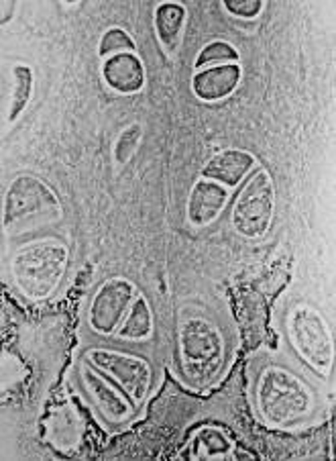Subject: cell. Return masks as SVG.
Instances as JSON below:
<instances>
[{
	"mask_svg": "<svg viewBox=\"0 0 336 461\" xmlns=\"http://www.w3.org/2000/svg\"><path fill=\"white\" fill-rule=\"evenodd\" d=\"M70 251L57 240H40L27 243L11 259V276L22 296L29 301L49 298L64 278Z\"/></svg>",
	"mask_w": 336,
	"mask_h": 461,
	"instance_id": "cell-1",
	"label": "cell"
},
{
	"mask_svg": "<svg viewBox=\"0 0 336 461\" xmlns=\"http://www.w3.org/2000/svg\"><path fill=\"white\" fill-rule=\"evenodd\" d=\"M59 217V198L41 178L22 174L9 184L3 206V227L6 233H27V230L56 222Z\"/></svg>",
	"mask_w": 336,
	"mask_h": 461,
	"instance_id": "cell-2",
	"label": "cell"
},
{
	"mask_svg": "<svg viewBox=\"0 0 336 461\" xmlns=\"http://www.w3.org/2000/svg\"><path fill=\"white\" fill-rule=\"evenodd\" d=\"M255 402L261 419L270 427H286L312 411V394L292 372L267 367L257 382Z\"/></svg>",
	"mask_w": 336,
	"mask_h": 461,
	"instance_id": "cell-3",
	"label": "cell"
},
{
	"mask_svg": "<svg viewBox=\"0 0 336 461\" xmlns=\"http://www.w3.org/2000/svg\"><path fill=\"white\" fill-rule=\"evenodd\" d=\"M183 372L198 388L217 380L225 361V339L218 327L204 317H190L180 327Z\"/></svg>",
	"mask_w": 336,
	"mask_h": 461,
	"instance_id": "cell-4",
	"label": "cell"
},
{
	"mask_svg": "<svg viewBox=\"0 0 336 461\" xmlns=\"http://www.w3.org/2000/svg\"><path fill=\"white\" fill-rule=\"evenodd\" d=\"M275 211V186L271 176L263 167L255 170L236 196L231 225L236 235L244 240H259L267 233Z\"/></svg>",
	"mask_w": 336,
	"mask_h": 461,
	"instance_id": "cell-5",
	"label": "cell"
},
{
	"mask_svg": "<svg viewBox=\"0 0 336 461\" xmlns=\"http://www.w3.org/2000/svg\"><path fill=\"white\" fill-rule=\"evenodd\" d=\"M287 333L296 351L320 372H328L334 361V341L326 321L312 306H297L287 317Z\"/></svg>",
	"mask_w": 336,
	"mask_h": 461,
	"instance_id": "cell-6",
	"label": "cell"
},
{
	"mask_svg": "<svg viewBox=\"0 0 336 461\" xmlns=\"http://www.w3.org/2000/svg\"><path fill=\"white\" fill-rule=\"evenodd\" d=\"M86 361L98 372L109 375V380L119 390L125 392L135 409H139L145 402L151 390L153 372L143 357L112 349H88Z\"/></svg>",
	"mask_w": 336,
	"mask_h": 461,
	"instance_id": "cell-7",
	"label": "cell"
},
{
	"mask_svg": "<svg viewBox=\"0 0 336 461\" xmlns=\"http://www.w3.org/2000/svg\"><path fill=\"white\" fill-rule=\"evenodd\" d=\"M135 284L127 278H111L106 280L92 298L88 321L94 333L109 337L119 331L122 319L127 317L133 301L137 298Z\"/></svg>",
	"mask_w": 336,
	"mask_h": 461,
	"instance_id": "cell-8",
	"label": "cell"
},
{
	"mask_svg": "<svg viewBox=\"0 0 336 461\" xmlns=\"http://www.w3.org/2000/svg\"><path fill=\"white\" fill-rule=\"evenodd\" d=\"M84 390L88 392L90 401L94 402L98 411L104 414V419L122 425L133 417V402L127 396H120L119 388L112 386L111 380H104V374L92 367L88 361L80 367Z\"/></svg>",
	"mask_w": 336,
	"mask_h": 461,
	"instance_id": "cell-9",
	"label": "cell"
},
{
	"mask_svg": "<svg viewBox=\"0 0 336 461\" xmlns=\"http://www.w3.org/2000/svg\"><path fill=\"white\" fill-rule=\"evenodd\" d=\"M243 80V68L239 64H223L204 68L192 76V92L198 101L202 103H218L225 101L234 90L239 88Z\"/></svg>",
	"mask_w": 336,
	"mask_h": 461,
	"instance_id": "cell-10",
	"label": "cell"
},
{
	"mask_svg": "<svg viewBox=\"0 0 336 461\" xmlns=\"http://www.w3.org/2000/svg\"><path fill=\"white\" fill-rule=\"evenodd\" d=\"M228 203V188L223 184L200 178L190 190L186 214L190 225L206 227L218 219V214Z\"/></svg>",
	"mask_w": 336,
	"mask_h": 461,
	"instance_id": "cell-11",
	"label": "cell"
},
{
	"mask_svg": "<svg viewBox=\"0 0 336 461\" xmlns=\"http://www.w3.org/2000/svg\"><path fill=\"white\" fill-rule=\"evenodd\" d=\"M102 80L117 95H137L145 86L147 74L137 53L125 51L102 61Z\"/></svg>",
	"mask_w": 336,
	"mask_h": 461,
	"instance_id": "cell-12",
	"label": "cell"
},
{
	"mask_svg": "<svg viewBox=\"0 0 336 461\" xmlns=\"http://www.w3.org/2000/svg\"><path fill=\"white\" fill-rule=\"evenodd\" d=\"M255 164L257 159L249 151L226 148L206 161L202 178L223 184L225 188H234L247 178V174L253 170Z\"/></svg>",
	"mask_w": 336,
	"mask_h": 461,
	"instance_id": "cell-13",
	"label": "cell"
},
{
	"mask_svg": "<svg viewBox=\"0 0 336 461\" xmlns=\"http://www.w3.org/2000/svg\"><path fill=\"white\" fill-rule=\"evenodd\" d=\"M186 19L188 11L180 3H162L155 9L153 25H155L157 41L167 56L178 53L183 40V31H186Z\"/></svg>",
	"mask_w": 336,
	"mask_h": 461,
	"instance_id": "cell-14",
	"label": "cell"
},
{
	"mask_svg": "<svg viewBox=\"0 0 336 461\" xmlns=\"http://www.w3.org/2000/svg\"><path fill=\"white\" fill-rule=\"evenodd\" d=\"M188 456L192 459H223L233 456V443L217 427H202L190 441Z\"/></svg>",
	"mask_w": 336,
	"mask_h": 461,
	"instance_id": "cell-15",
	"label": "cell"
},
{
	"mask_svg": "<svg viewBox=\"0 0 336 461\" xmlns=\"http://www.w3.org/2000/svg\"><path fill=\"white\" fill-rule=\"evenodd\" d=\"M151 333H153L151 306L147 303V298L137 294L131 309L127 312V317L120 322L117 335L120 339H127V341H143L147 339V337H151Z\"/></svg>",
	"mask_w": 336,
	"mask_h": 461,
	"instance_id": "cell-16",
	"label": "cell"
},
{
	"mask_svg": "<svg viewBox=\"0 0 336 461\" xmlns=\"http://www.w3.org/2000/svg\"><path fill=\"white\" fill-rule=\"evenodd\" d=\"M13 80L9 122L17 121L31 103V96H33V70L27 64L13 66Z\"/></svg>",
	"mask_w": 336,
	"mask_h": 461,
	"instance_id": "cell-17",
	"label": "cell"
},
{
	"mask_svg": "<svg viewBox=\"0 0 336 461\" xmlns=\"http://www.w3.org/2000/svg\"><path fill=\"white\" fill-rule=\"evenodd\" d=\"M241 53L239 50L231 45L228 41H210L206 43L204 48L198 51V56L194 59V68L196 72L204 70V68H212V66H223V64H239Z\"/></svg>",
	"mask_w": 336,
	"mask_h": 461,
	"instance_id": "cell-18",
	"label": "cell"
},
{
	"mask_svg": "<svg viewBox=\"0 0 336 461\" xmlns=\"http://www.w3.org/2000/svg\"><path fill=\"white\" fill-rule=\"evenodd\" d=\"M143 141V125L141 122H131L125 129L120 131L117 141H114L112 148V158L119 166H125L131 161V158L139 149V145Z\"/></svg>",
	"mask_w": 336,
	"mask_h": 461,
	"instance_id": "cell-19",
	"label": "cell"
},
{
	"mask_svg": "<svg viewBox=\"0 0 336 461\" xmlns=\"http://www.w3.org/2000/svg\"><path fill=\"white\" fill-rule=\"evenodd\" d=\"M125 51H137V43L131 35H128V31L120 29V27H111L106 29L101 41H98V56L102 59L111 58V56H117V53H125Z\"/></svg>",
	"mask_w": 336,
	"mask_h": 461,
	"instance_id": "cell-20",
	"label": "cell"
},
{
	"mask_svg": "<svg viewBox=\"0 0 336 461\" xmlns=\"http://www.w3.org/2000/svg\"><path fill=\"white\" fill-rule=\"evenodd\" d=\"M225 11L231 13L233 17L255 19L263 11V0H226Z\"/></svg>",
	"mask_w": 336,
	"mask_h": 461,
	"instance_id": "cell-21",
	"label": "cell"
},
{
	"mask_svg": "<svg viewBox=\"0 0 336 461\" xmlns=\"http://www.w3.org/2000/svg\"><path fill=\"white\" fill-rule=\"evenodd\" d=\"M0 9H3V19L0 21H3V25H6V23L13 19V13H14V9H17V3H11L9 0V3L0 5Z\"/></svg>",
	"mask_w": 336,
	"mask_h": 461,
	"instance_id": "cell-22",
	"label": "cell"
}]
</instances>
